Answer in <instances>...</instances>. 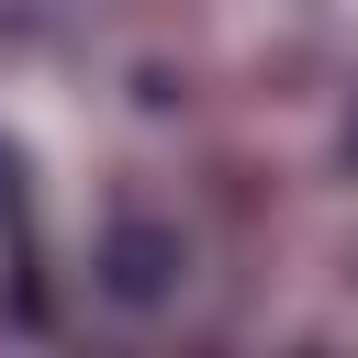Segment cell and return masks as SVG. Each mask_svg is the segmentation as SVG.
<instances>
[{
    "instance_id": "cell-1",
    "label": "cell",
    "mask_w": 358,
    "mask_h": 358,
    "mask_svg": "<svg viewBox=\"0 0 358 358\" xmlns=\"http://www.w3.org/2000/svg\"><path fill=\"white\" fill-rule=\"evenodd\" d=\"M101 291H112L123 313H157V302H179V291H190V246H179L168 224L123 213V224L101 235Z\"/></svg>"
}]
</instances>
